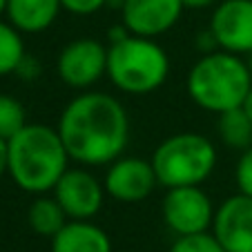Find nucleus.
Wrapping results in <instances>:
<instances>
[{"label": "nucleus", "instance_id": "1", "mask_svg": "<svg viewBox=\"0 0 252 252\" xmlns=\"http://www.w3.org/2000/svg\"><path fill=\"white\" fill-rule=\"evenodd\" d=\"M56 129L71 161L100 167L123 157L129 141V116L112 94L83 92L65 105Z\"/></svg>", "mask_w": 252, "mask_h": 252}, {"label": "nucleus", "instance_id": "2", "mask_svg": "<svg viewBox=\"0 0 252 252\" xmlns=\"http://www.w3.org/2000/svg\"><path fill=\"white\" fill-rule=\"evenodd\" d=\"M9 165L7 174L20 190L29 194H47L56 188L71 161L56 127L27 123L7 141Z\"/></svg>", "mask_w": 252, "mask_h": 252}, {"label": "nucleus", "instance_id": "3", "mask_svg": "<svg viewBox=\"0 0 252 252\" xmlns=\"http://www.w3.org/2000/svg\"><path fill=\"white\" fill-rule=\"evenodd\" d=\"M250 87L252 74L246 58L225 49L201 54L199 61L190 67L186 81L192 103L212 114L241 107Z\"/></svg>", "mask_w": 252, "mask_h": 252}, {"label": "nucleus", "instance_id": "4", "mask_svg": "<svg viewBox=\"0 0 252 252\" xmlns=\"http://www.w3.org/2000/svg\"><path fill=\"white\" fill-rule=\"evenodd\" d=\"M170 76V56L154 38L127 33L107 47V78L129 96L157 92Z\"/></svg>", "mask_w": 252, "mask_h": 252}, {"label": "nucleus", "instance_id": "5", "mask_svg": "<svg viewBox=\"0 0 252 252\" xmlns=\"http://www.w3.org/2000/svg\"><path fill=\"white\" fill-rule=\"evenodd\" d=\"M152 165L158 186L165 190L181 186H203L217 167V148L208 136L179 132L157 145Z\"/></svg>", "mask_w": 252, "mask_h": 252}, {"label": "nucleus", "instance_id": "6", "mask_svg": "<svg viewBox=\"0 0 252 252\" xmlns=\"http://www.w3.org/2000/svg\"><path fill=\"white\" fill-rule=\"evenodd\" d=\"M163 221L176 237L208 232L214 221V205L201 186L170 188L161 203Z\"/></svg>", "mask_w": 252, "mask_h": 252}, {"label": "nucleus", "instance_id": "7", "mask_svg": "<svg viewBox=\"0 0 252 252\" xmlns=\"http://www.w3.org/2000/svg\"><path fill=\"white\" fill-rule=\"evenodd\" d=\"M58 78L71 90H90L107 76V47L96 38H76L61 49L56 61Z\"/></svg>", "mask_w": 252, "mask_h": 252}, {"label": "nucleus", "instance_id": "8", "mask_svg": "<svg viewBox=\"0 0 252 252\" xmlns=\"http://www.w3.org/2000/svg\"><path fill=\"white\" fill-rule=\"evenodd\" d=\"M105 192L119 203H141L158 186L152 161L141 157H119L105 174Z\"/></svg>", "mask_w": 252, "mask_h": 252}, {"label": "nucleus", "instance_id": "9", "mask_svg": "<svg viewBox=\"0 0 252 252\" xmlns=\"http://www.w3.org/2000/svg\"><path fill=\"white\" fill-rule=\"evenodd\" d=\"M54 199L65 210L67 219H92L100 212L105 186L85 167H69L54 188Z\"/></svg>", "mask_w": 252, "mask_h": 252}, {"label": "nucleus", "instance_id": "10", "mask_svg": "<svg viewBox=\"0 0 252 252\" xmlns=\"http://www.w3.org/2000/svg\"><path fill=\"white\" fill-rule=\"evenodd\" d=\"M210 32L219 49L248 56L252 52V0H223L214 7Z\"/></svg>", "mask_w": 252, "mask_h": 252}, {"label": "nucleus", "instance_id": "11", "mask_svg": "<svg viewBox=\"0 0 252 252\" xmlns=\"http://www.w3.org/2000/svg\"><path fill=\"white\" fill-rule=\"evenodd\" d=\"M183 11L181 0H123L121 23L134 36L157 38L181 20Z\"/></svg>", "mask_w": 252, "mask_h": 252}, {"label": "nucleus", "instance_id": "12", "mask_svg": "<svg viewBox=\"0 0 252 252\" xmlns=\"http://www.w3.org/2000/svg\"><path fill=\"white\" fill-rule=\"evenodd\" d=\"M212 234L225 252H252V196H228L214 212Z\"/></svg>", "mask_w": 252, "mask_h": 252}, {"label": "nucleus", "instance_id": "13", "mask_svg": "<svg viewBox=\"0 0 252 252\" xmlns=\"http://www.w3.org/2000/svg\"><path fill=\"white\" fill-rule=\"evenodd\" d=\"M52 252H112V241L92 219H69L52 237Z\"/></svg>", "mask_w": 252, "mask_h": 252}, {"label": "nucleus", "instance_id": "14", "mask_svg": "<svg viewBox=\"0 0 252 252\" xmlns=\"http://www.w3.org/2000/svg\"><path fill=\"white\" fill-rule=\"evenodd\" d=\"M61 9V0H7L5 14L20 33H40L56 23Z\"/></svg>", "mask_w": 252, "mask_h": 252}, {"label": "nucleus", "instance_id": "15", "mask_svg": "<svg viewBox=\"0 0 252 252\" xmlns=\"http://www.w3.org/2000/svg\"><path fill=\"white\" fill-rule=\"evenodd\" d=\"M27 223L40 237H54L67 223V214L54 196L40 194L27 210Z\"/></svg>", "mask_w": 252, "mask_h": 252}, {"label": "nucleus", "instance_id": "16", "mask_svg": "<svg viewBox=\"0 0 252 252\" xmlns=\"http://www.w3.org/2000/svg\"><path fill=\"white\" fill-rule=\"evenodd\" d=\"M219 138L225 148L239 150V152L252 145V121L243 112V107H234L219 114Z\"/></svg>", "mask_w": 252, "mask_h": 252}, {"label": "nucleus", "instance_id": "17", "mask_svg": "<svg viewBox=\"0 0 252 252\" xmlns=\"http://www.w3.org/2000/svg\"><path fill=\"white\" fill-rule=\"evenodd\" d=\"M25 43L23 33L11 23L0 20V76L16 74L20 63L25 61Z\"/></svg>", "mask_w": 252, "mask_h": 252}, {"label": "nucleus", "instance_id": "18", "mask_svg": "<svg viewBox=\"0 0 252 252\" xmlns=\"http://www.w3.org/2000/svg\"><path fill=\"white\" fill-rule=\"evenodd\" d=\"M27 125V114L18 98L9 94H0V138L9 141Z\"/></svg>", "mask_w": 252, "mask_h": 252}, {"label": "nucleus", "instance_id": "19", "mask_svg": "<svg viewBox=\"0 0 252 252\" xmlns=\"http://www.w3.org/2000/svg\"><path fill=\"white\" fill-rule=\"evenodd\" d=\"M167 252H225L221 243L214 239V234L201 232L190 234V237H176L172 248Z\"/></svg>", "mask_w": 252, "mask_h": 252}, {"label": "nucleus", "instance_id": "20", "mask_svg": "<svg viewBox=\"0 0 252 252\" xmlns=\"http://www.w3.org/2000/svg\"><path fill=\"white\" fill-rule=\"evenodd\" d=\"M234 179H237V188L241 194L252 196V145L243 150L241 157L234 167Z\"/></svg>", "mask_w": 252, "mask_h": 252}, {"label": "nucleus", "instance_id": "21", "mask_svg": "<svg viewBox=\"0 0 252 252\" xmlns=\"http://www.w3.org/2000/svg\"><path fill=\"white\" fill-rule=\"evenodd\" d=\"M61 5L63 9L74 16H92L103 9L107 0H61Z\"/></svg>", "mask_w": 252, "mask_h": 252}, {"label": "nucleus", "instance_id": "22", "mask_svg": "<svg viewBox=\"0 0 252 252\" xmlns=\"http://www.w3.org/2000/svg\"><path fill=\"white\" fill-rule=\"evenodd\" d=\"M194 45L201 49V54H210V52H214V49L219 47V45H217V40H214V36H212V32H210V29H205V32H201L199 36H196Z\"/></svg>", "mask_w": 252, "mask_h": 252}, {"label": "nucleus", "instance_id": "23", "mask_svg": "<svg viewBox=\"0 0 252 252\" xmlns=\"http://www.w3.org/2000/svg\"><path fill=\"white\" fill-rule=\"evenodd\" d=\"M7 165H9V150L5 138H0V179L7 174Z\"/></svg>", "mask_w": 252, "mask_h": 252}, {"label": "nucleus", "instance_id": "24", "mask_svg": "<svg viewBox=\"0 0 252 252\" xmlns=\"http://www.w3.org/2000/svg\"><path fill=\"white\" fill-rule=\"evenodd\" d=\"M186 9H208L212 7L217 0H181Z\"/></svg>", "mask_w": 252, "mask_h": 252}, {"label": "nucleus", "instance_id": "25", "mask_svg": "<svg viewBox=\"0 0 252 252\" xmlns=\"http://www.w3.org/2000/svg\"><path fill=\"white\" fill-rule=\"evenodd\" d=\"M241 107H243V112L250 116V121H252V87H250V92H248V96H246V100H243Z\"/></svg>", "mask_w": 252, "mask_h": 252}, {"label": "nucleus", "instance_id": "26", "mask_svg": "<svg viewBox=\"0 0 252 252\" xmlns=\"http://www.w3.org/2000/svg\"><path fill=\"white\" fill-rule=\"evenodd\" d=\"M246 63H248V69H250V74H252V52L246 56Z\"/></svg>", "mask_w": 252, "mask_h": 252}, {"label": "nucleus", "instance_id": "27", "mask_svg": "<svg viewBox=\"0 0 252 252\" xmlns=\"http://www.w3.org/2000/svg\"><path fill=\"white\" fill-rule=\"evenodd\" d=\"M5 9H7V0H0V16L5 14Z\"/></svg>", "mask_w": 252, "mask_h": 252}]
</instances>
